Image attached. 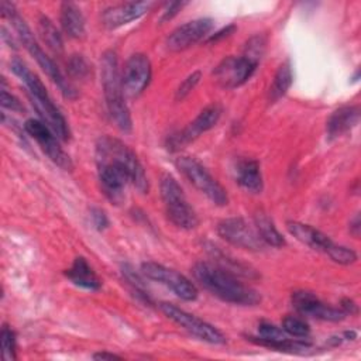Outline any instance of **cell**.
<instances>
[{
  "label": "cell",
  "instance_id": "obj_26",
  "mask_svg": "<svg viewBox=\"0 0 361 361\" xmlns=\"http://www.w3.org/2000/svg\"><path fill=\"white\" fill-rule=\"evenodd\" d=\"M37 28L41 39L47 44V47L56 55L63 52V39L55 24L44 14H39L37 21Z\"/></svg>",
  "mask_w": 361,
  "mask_h": 361
},
{
  "label": "cell",
  "instance_id": "obj_6",
  "mask_svg": "<svg viewBox=\"0 0 361 361\" xmlns=\"http://www.w3.org/2000/svg\"><path fill=\"white\" fill-rule=\"evenodd\" d=\"M159 193L164 202L168 220L182 230H193L199 224L195 209L189 204L183 189L171 173H162L159 179Z\"/></svg>",
  "mask_w": 361,
  "mask_h": 361
},
{
  "label": "cell",
  "instance_id": "obj_12",
  "mask_svg": "<svg viewBox=\"0 0 361 361\" xmlns=\"http://www.w3.org/2000/svg\"><path fill=\"white\" fill-rule=\"evenodd\" d=\"M152 78V65L145 54H133L121 71V83L124 94L138 97L149 85Z\"/></svg>",
  "mask_w": 361,
  "mask_h": 361
},
{
  "label": "cell",
  "instance_id": "obj_11",
  "mask_svg": "<svg viewBox=\"0 0 361 361\" xmlns=\"http://www.w3.org/2000/svg\"><path fill=\"white\" fill-rule=\"evenodd\" d=\"M24 130L28 135H31L42 152L59 168L63 171H72L73 162L71 157L63 151V148L59 144V138L55 135V133L41 120L37 118H28L24 123Z\"/></svg>",
  "mask_w": 361,
  "mask_h": 361
},
{
  "label": "cell",
  "instance_id": "obj_35",
  "mask_svg": "<svg viewBox=\"0 0 361 361\" xmlns=\"http://www.w3.org/2000/svg\"><path fill=\"white\" fill-rule=\"evenodd\" d=\"M186 4H188V1H169V3H166L165 8L162 10V16H161L159 21L165 23V21L172 20Z\"/></svg>",
  "mask_w": 361,
  "mask_h": 361
},
{
  "label": "cell",
  "instance_id": "obj_29",
  "mask_svg": "<svg viewBox=\"0 0 361 361\" xmlns=\"http://www.w3.org/2000/svg\"><path fill=\"white\" fill-rule=\"evenodd\" d=\"M265 45H267V39L262 34H257V35H252L247 44H245V48H244V55L245 58L254 61V62H259L264 51H265Z\"/></svg>",
  "mask_w": 361,
  "mask_h": 361
},
{
  "label": "cell",
  "instance_id": "obj_2",
  "mask_svg": "<svg viewBox=\"0 0 361 361\" xmlns=\"http://www.w3.org/2000/svg\"><path fill=\"white\" fill-rule=\"evenodd\" d=\"M195 281L213 296L220 300L238 306H257L261 302V295L251 286L243 283L237 275L212 264L196 262L192 268Z\"/></svg>",
  "mask_w": 361,
  "mask_h": 361
},
{
  "label": "cell",
  "instance_id": "obj_33",
  "mask_svg": "<svg viewBox=\"0 0 361 361\" xmlns=\"http://www.w3.org/2000/svg\"><path fill=\"white\" fill-rule=\"evenodd\" d=\"M1 93H0V99H1V106L4 109H8L11 111H23L24 110V106L21 104V102L10 92H7L6 89V82L4 79L1 80Z\"/></svg>",
  "mask_w": 361,
  "mask_h": 361
},
{
  "label": "cell",
  "instance_id": "obj_39",
  "mask_svg": "<svg viewBox=\"0 0 361 361\" xmlns=\"http://www.w3.org/2000/svg\"><path fill=\"white\" fill-rule=\"evenodd\" d=\"M93 360H121L120 355L114 354V353H109V351H99V353H94L92 355Z\"/></svg>",
  "mask_w": 361,
  "mask_h": 361
},
{
  "label": "cell",
  "instance_id": "obj_22",
  "mask_svg": "<svg viewBox=\"0 0 361 361\" xmlns=\"http://www.w3.org/2000/svg\"><path fill=\"white\" fill-rule=\"evenodd\" d=\"M59 21L63 32L73 39L85 35V17L82 10L72 1H63L59 7Z\"/></svg>",
  "mask_w": 361,
  "mask_h": 361
},
{
  "label": "cell",
  "instance_id": "obj_16",
  "mask_svg": "<svg viewBox=\"0 0 361 361\" xmlns=\"http://www.w3.org/2000/svg\"><path fill=\"white\" fill-rule=\"evenodd\" d=\"M290 302L295 310L306 317L337 323L344 320L347 316L341 309L326 305L313 292H309V290L302 289V290L292 292Z\"/></svg>",
  "mask_w": 361,
  "mask_h": 361
},
{
  "label": "cell",
  "instance_id": "obj_3",
  "mask_svg": "<svg viewBox=\"0 0 361 361\" xmlns=\"http://www.w3.org/2000/svg\"><path fill=\"white\" fill-rule=\"evenodd\" d=\"M11 71L25 85L28 97L41 121L45 123L61 141H68L71 138V130L66 118L54 103L52 97L47 92L42 80L27 66V63L20 58L11 59Z\"/></svg>",
  "mask_w": 361,
  "mask_h": 361
},
{
  "label": "cell",
  "instance_id": "obj_5",
  "mask_svg": "<svg viewBox=\"0 0 361 361\" xmlns=\"http://www.w3.org/2000/svg\"><path fill=\"white\" fill-rule=\"evenodd\" d=\"M100 79L104 94V102L111 120L116 123L117 128L123 133H130L133 130V120L130 109L126 103V94L121 83V72L118 66L117 54L107 49L100 58Z\"/></svg>",
  "mask_w": 361,
  "mask_h": 361
},
{
  "label": "cell",
  "instance_id": "obj_21",
  "mask_svg": "<svg viewBox=\"0 0 361 361\" xmlns=\"http://www.w3.org/2000/svg\"><path fill=\"white\" fill-rule=\"evenodd\" d=\"M65 276L73 285L87 290H99L102 288V279L83 257H76L73 259L71 268L65 271Z\"/></svg>",
  "mask_w": 361,
  "mask_h": 361
},
{
  "label": "cell",
  "instance_id": "obj_9",
  "mask_svg": "<svg viewBox=\"0 0 361 361\" xmlns=\"http://www.w3.org/2000/svg\"><path fill=\"white\" fill-rule=\"evenodd\" d=\"M141 272L148 279L165 285L168 289L173 292V295H176L182 300L192 302V300H196L199 295L196 285L190 279H188L185 275H182L176 269L168 268L162 264H158L154 261L142 262Z\"/></svg>",
  "mask_w": 361,
  "mask_h": 361
},
{
  "label": "cell",
  "instance_id": "obj_41",
  "mask_svg": "<svg viewBox=\"0 0 361 361\" xmlns=\"http://www.w3.org/2000/svg\"><path fill=\"white\" fill-rule=\"evenodd\" d=\"M358 78H360V71H357V72H355V75H354L351 79H353V82H357V80H358Z\"/></svg>",
  "mask_w": 361,
  "mask_h": 361
},
{
  "label": "cell",
  "instance_id": "obj_15",
  "mask_svg": "<svg viewBox=\"0 0 361 361\" xmlns=\"http://www.w3.org/2000/svg\"><path fill=\"white\" fill-rule=\"evenodd\" d=\"M257 62L245 56H227L219 62L213 75L217 83L224 89H235L244 85L255 72Z\"/></svg>",
  "mask_w": 361,
  "mask_h": 361
},
{
  "label": "cell",
  "instance_id": "obj_38",
  "mask_svg": "<svg viewBox=\"0 0 361 361\" xmlns=\"http://www.w3.org/2000/svg\"><path fill=\"white\" fill-rule=\"evenodd\" d=\"M348 231L354 238H360V231H361V220H360V214L357 213L348 224Z\"/></svg>",
  "mask_w": 361,
  "mask_h": 361
},
{
  "label": "cell",
  "instance_id": "obj_8",
  "mask_svg": "<svg viewBox=\"0 0 361 361\" xmlns=\"http://www.w3.org/2000/svg\"><path fill=\"white\" fill-rule=\"evenodd\" d=\"M159 307H161L162 313L169 320H172L173 323H176L178 326L185 329L193 337H196L202 341H206L209 344H224L226 343V336L219 329H216L213 324L199 319L197 316H195L172 303H168V302L159 303Z\"/></svg>",
  "mask_w": 361,
  "mask_h": 361
},
{
  "label": "cell",
  "instance_id": "obj_25",
  "mask_svg": "<svg viewBox=\"0 0 361 361\" xmlns=\"http://www.w3.org/2000/svg\"><path fill=\"white\" fill-rule=\"evenodd\" d=\"M292 82H293L292 65L286 59V61H283L278 66V69H276V72L274 75L272 83H271V86L268 89V100H269V103H275L281 97H283L288 93Z\"/></svg>",
  "mask_w": 361,
  "mask_h": 361
},
{
  "label": "cell",
  "instance_id": "obj_19",
  "mask_svg": "<svg viewBox=\"0 0 361 361\" xmlns=\"http://www.w3.org/2000/svg\"><path fill=\"white\" fill-rule=\"evenodd\" d=\"M360 121V106L347 104L341 106L331 113L326 123V133L329 140L341 137L343 134L353 130Z\"/></svg>",
  "mask_w": 361,
  "mask_h": 361
},
{
  "label": "cell",
  "instance_id": "obj_18",
  "mask_svg": "<svg viewBox=\"0 0 361 361\" xmlns=\"http://www.w3.org/2000/svg\"><path fill=\"white\" fill-rule=\"evenodd\" d=\"M286 228H288L289 234L293 235L298 241H300L302 244H305L316 251L324 252V254H327L329 250L334 244L327 234L314 228L310 224H305V223H300L296 220H289V221H286Z\"/></svg>",
  "mask_w": 361,
  "mask_h": 361
},
{
  "label": "cell",
  "instance_id": "obj_10",
  "mask_svg": "<svg viewBox=\"0 0 361 361\" xmlns=\"http://www.w3.org/2000/svg\"><path fill=\"white\" fill-rule=\"evenodd\" d=\"M221 107L217 103L206 106L193 121H190L185 128L175 131L166 137V148L169 151H179L189 142L195 141L203 133L212 130L220 120Z\"/></svg>",
  "mask_w": 361,
  "mask_h": 361
},
{
  "label": "cell",
  "instance_id": "obj_14",
  "mask_svg": "<svg viewBox=\"0 0 361 361\" xmlns=\"http://www.w3.org/2000/svg\"><path fill=\"white\" fill-rule=\"evenodd\" d=\"M214 27V20L210 17H200L192 21H188L176 27L165 41V45L172 52L185 51L202 39H204Z\"/></svg>",
  "mask_w": 361,
  "mask_h": 361
},
{
  "label": "cell",
  "instance_id": "obj_1",
  "mask_svg": "<svg viewBox=\"0 0 361 361\" xmlns=\"http://www.w3.org/2000/svg\"><path fill=\"white\" fill-rule=\"evenodd\" d=\"M97 176L103 195L114 204L126 199V188L131 183L140 193H148L145 169L135 152L118 138L102 135L94 145Z\"/></svg>",
  "mask_w": 361,
  "mask_h": 361
},
{
  "label": "cell",
  "instance_id": "obj_24",
  "mask_svg": "<svg viewBox=\"0 0 361 361\" xmlns=\"http://www.w3.org/2000/svg\"><path fill=\"white\" fill-rule=\"evenodd\" d=\"M254 227L264 244L275 247V248H281L285 245L283 235L278 231V228L275 227V223L267 213H264V212L255 213Z\"/></svg>",
  "mask_w": 361,
  "mask_h": 361
},
{
  "label": "cell",
  "instance_id": "obj_31",
  "mask_svg": "<svg viewBox=\"0 0 361 361\" xmlns=\"http://www.w3.org/2000/svg\"><path fill=\"white\" fill-rule=\"evenodd\" d=\"M0 337H1L3 360H6V361L16 360V358H17V355H16V334H14V331L11 330V327H8V326L4 324V326L1 327Z\"/></svg>",
  "mask_w": 361,
  "mask_h": 361
},
{
  "label": "cell",
  "instance_id": "obj_4",
  "mask_svg": "<svg viewBox=\"0 0 361 361\" xmlns=\"http://www.w3.org/2000/svg\"><path fill=\"white\" fill-rule=\"evenodd\" d=\"M1 14L3 17H6L14 27V30L17 31V35L20 38V41L23 42V45L25 47V49L30 52V55L37 61L38 66L47 73V76L58 86L59 92L62 93V96L68 100H75L78 97V92L76 89L72 86V83L63 76V73L59 71L58 65L54 62V59L51 56H48L45 54V51L41 48V45L38 44L37 38L34 37L31 28L28 27V24L25 23V20L20 16L18 10L16 8V6L13 3L8 1H1Z\"/></svg>",
  "mask_w": 361,
  "mask_h": 361
},
{
  "label": "cell",
  "instance_id": "obj_20",
  "mask_svg": "<svg viewBox=\"0 0 361 361\" xmlns=\"http://www.w3.org/2000/svg\"><path fill=\"white\" fill-rule=\"evenodd\" d=\"M235 182L250 193H261L264 189V178L259 162L251 158L240 159L234 166Z\"/></svg>",
  "mask_w": 361,
  "mask_h": 361
},
{
  "label": "cell",
  "instance_id": "obj_7",
  "mask_svg": "<svg viewBox=\"0 0 361 361\" xmlns=\"http://www.w3.org/2000/svg\"><path fill=\"white\" fill-rule=\"evenodd\" d=\"M178 171L188 179V182L204 195L216 206H227L228 195L221 183L212 176V173L193 157H179L175 161Z\"/></svg>",
  "mask_w": 361,
  "mask_h": 361
},
{
  "label": "cell",
  "instance_id": "obj_40",
  "mask_svg": "<svg viewBox=\"0 0 361 361\" xmlns=\"http://www.w3.org/2000/svg\"><path fill=\"white\" fill-rule=\"evenodd\" d=\"M343 336H344L345 340H354L357 337V333L355 331H345Z\"/></svg>",
  "mask_w": 361,
  "mask_h": 361
},
{
  "label": "cell",
  "instance_id": "obj_17",
  "mask_svg": "<svg viewBox=\"0 0 361 361\" xmlns=\"http://www.w3.org/2000/svg\"><path fill=\"white\" fill-rule=\"evenodd\" d=\"M152 7H154L152 1H127L120 4H113L106 7L102 11L100 20L106 28L114 30L126 24H130L134 20L141 18Z\"/></svg>",
  "mask_w": 361,
  "mask_h": 361
},
{
  "label": "cell",
  "instance_id": "obj_37",
  "mask_svg": "<svg viewBox=\"0 0 361 361\" xmlns=\"http://www.w3.org/2000/svg\"><path fill=\"white\" fill-rule=\"evenodd\" d=\"M340 309L348 316H353V314H357L358 313V305L350 299V298H343L341 302H340Z\"/></svg>",
  "mask_w": 361,
  "mask_h": 361
},
{
  "label": "cell",
  "instance_id": "obj_34",
  "mask_svg": "<svg viewBox=\"0 0 361 361\" xmlns=\"http://www.w3.org/2000/svg\"><path fill=\"white\" fill-rule=\"evenodd\" d=\"M90 220H92V224L94 226V228L99 230V231L106 230L110 224V220H109L106 212L100 207H92L90 209Z\"/></svg>",
  "mask_w": 361,
  "mask_h": 361
},
{
  "label": "cell",
  "instance_id": "obj_36",
  "mask_svg": "<svg viewBox=\"0 0 361 361\" xmlns=\"http://www.w3.org/2000/svg\"><path fill=\"white\" fill-rule=\"evenodd\" d=\"M235 30H237V27H235L234 24H230V25H227V27L221 28L220 31H217V32L212 34V35L207 38V42H217V41H220V39H223V38H226V37L231 35Z\"/></svg>",
  "mask_w": 361,
  "mask_h": 361
},
{
  "label": "cell",
  "instance_id": "obj_32",
  "mask_svg": "<svg viewBox=\"0 0 361 361\" xmlns=\"http://www.w3.org/2000/svg\"><path fill=\"white\" fill-rule=\"evenodd\" d=\"M200 78H202V73H200L199 71H195V72H192L190 75H188V76L180 82V85L178 86L176 92H175V99H176L178 102H182L185 97H188V96L190 94V92L196 87V85L199 83Z\"/></svg>",
  "mask_w": 361,
  "mask_h": 361
},
{
  "label": "cell",
  "instance_id": "obj_27",
  "mask_svg": "<svg viewBox=\"0 0 361 361\" xmlns=\"http://www.w3.org/2000/svg\"><path fill=\"white\" fill-rule=\"evenodd\" d=\"M282 330L289 337H296V338H306L310 334L309 324L302 317H298V316H286L282 320Z\"/></svg>",
  "mask_w": 361,
  "mask_h": 361
},
{
  "label": "cell",
  "instance_id": "obj_28",
  "mask_svg": "<svg viewBox=\"0 0 361 361\" xmlns=\"http://www.w3.org/2000/svg\"><path fill=\"white\" fill-rule=\"evenodd\" d=\"M66 71H68V75L73 79H86L90 75L92 69L87 59L83 55L75 54V55H71V58L68 59Z\"/></svg>",
  "mask_w": 361,
  "mask_h": 361
},
{
  "label": "cell",
  "instance_id": "obj_30",
  "mask_svg": "<svg viewBox=\"0 0 361 361\" xmlns=\"http://www.w3.org/2000/svg\"><path fill=\"white\" fill-rule=\"evenodd\" d=\"M331 261L341 264V265H350L354 264L357 261V252L353 248L344 247V245H338V244H333V247L329 250V252L326 254Z\"/></svg>",
  "mask_w": 361,
  "mask_h": 361
},
{
  "label": "cell",
  "instance_id": "obj_23",
  "mask_svg": "<svg viewBox=\"0 0 361 361\" xmlns=\"http://www.w3.org/2000/svg\"><path fill=\"white\" fill-rule=\"evenodd\" d=\"M207 252L210 257L214 259V264L230 271L231 274L237 276H245V278H255L257 272L254 268H251L248 264H244L243 261L231 257L230 254L221 251L219 247L209 244L207 245Z\"/></svg>",
  "mask_w": 361,
  "mask_h": 361
},
{
  "label": "cell",
  "instance_id": "obj_13",
  "mask_svg": "<svg viewBox=\"0 0 361 361\" xmlns=\"http://www.w3.org/2000/svg\"><path fill=\"white\" fill-rule=\"evenodd\" d=\"M217 234L224 241L243 250L261 251L265 247L255 227L250 226L243 217L223 219L217 224Z\"/></svg>",
  "mask_w": 361,
  "mask_h": 361
}]
</instances>
